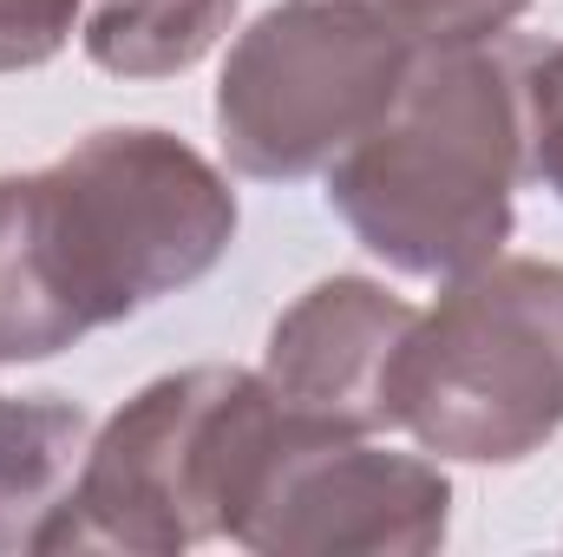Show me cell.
I'll use <instances>...</instances> for the list:
<instances>
[{"label":"cell","mask_w":563,"mask_h":557,"mask_svg":"<svg viewBox=\"0 0 563 557\" xmlns=\"http://www.w3.org/2000/svg\"><path fill=\"white\" fill-rule=\"evenodd\" d=\"M236 243L230 177L177 132L106 125L66 157L0 177V368L203 282Z\"/></svg>","instance_id":"obj_1"},{"label":"cell","mask_w":563,"mask_h":557,"mask_svg":"<svg viewBox=\"0 0 563 557\" xmlns=\"http://www.w3.org/2000/svg\"><path fill=\"white\" fill-rule=\"evenodd\" d=\"M538 46L498 33L413 53L394 106L347 144L328 177V210L394 276L452 282L505 256L518 223L525 73Z\"/></svg>","instance_id":"obj_2"},{"label":"cell","mask_w":563,"mask_h":557,"mask_svg":"<svg viewBox=\"0 0 563 557\" xmlns=\"http://www.w3.org/2000/svg\"><path fill=\"white\" fill-rule=\"evenodd\" d=\"M288 414L250 368H184L139 387L86 446L79 485L40 551L177 557L230 538Z\"/></svg>","instance_id":"obj_3"},{"label":"cell","mask_w":563,"mask_h":557,"mask_svg":"<svg viewBox=\"0 0 563 557\" xmlns=\"http://www.w3.org/2000/svg\"><path fill=\"white\" fill-rule=\"evenodd\" d=\"M400 433L465 466H518L558 439L563 263L492 256L445 282L400 354Z\"/></svg>","instance_id":"obj_4"},{"label":"cell","mask_w":563,"mask_h":557,"mask_svg":"<svg viewBox=\"0 0 563 557\" xmlns=\"http://www.w3.org/2000/svg\"><path fill=\"white\" fill-rule=\"evenodd\" d=\"M413 53L420 46L354 0H282L256 13L217 79V144L230 171L256 184L328 171L380 125Z\"/></svg>","instance_id":"obj_5"},{"label":"cell","mask_w":563,"mask_h":557,"mask_svg":"<svg viewBox=\"0 0 563 557\" xmlns=\"http://www.w3.org/2000/svg\"><path fill=\"white\" fill-rule=\"evenodd\" d=\"M452 532V479L426 452L374 433H321L288 419L230 525L256 557H426Z\"/></svg>","instance_id":"obj_6"},{"label":"cell","mask_w":563,"mask_h":557,"mask_svg":"<svg viewBox=\"0 0 563 557\" xmlns=\"http://www.w3.org/2000/svg\"><path fill=\"white\" fill-rule=\"evenodd\" d=\"M420 308L374 276H328L295 295L269 328L263 381L276 407L321 433H394L400 354Z\"/></svg>","instance_id":"obj_7"},{"label":"cell","mask_w":563,"mask_h":557,"mask_svg":"<svg viewBox=\"0 0 563 557\" xmlns=\"http://www.w3.org/2000/svg\"><path fill=\"white\" fill-rule=\"evenodd\" d=\"M92 433V414L66 394H0V557L46 545Z\"/></svg>","instance_id":"obj_8"},{"label":"cell","mask_w":563,"mask_h":557,"mask_svg":"<svg viewBox=\"0 0 563 557\" xmlns=\"http://www.w3.org/2000/svg\"><path fill=\"white\" fill-rule=\"evenodd\" d=\"M236 7L243 0H92L79 40L112 79H177L230 40Z\"/></svg>","instance_id":"obj_9"},{"label":"cell","mask_w":563,"mask_h":557,"mask_svg":"<svg viewBox=\"0 0 563 557\" xmlns=\"http://www.w3.org/2000/svg\"><path fill=\"white\" fill-rule=\"evenodd\" d=\"M374 20H387L407 46H472V40H498L511 33L531 0H354Z\"/></svg>","instance_id":"obj_10"},{"label":"cell","mask_w":563,"mask_h":557,"mask_svg":"<svg viewBox=\"0 0 563 557\" xmlns=\"http://www.w3.org/2000/svg\"><path fill=\"white\" fill-rule=\"evenodd\" d=\"M525 157L531 177L563 204V40L544 46L525 73Z\"/></svg>","instance_id":"obj_11"},{"label":"cell","mask_w":563,"mask_h":557,"mask_svg":"<svg viewBox=\"0 0 563 557\" xmlns=\"http://www.w3.org/2000/svg\"><path fill=\"white\" fill-rule=\"evenodd\" d=\"M86 0H0V73H33L66 53Z\"/></svg>","instance_id":"obj_12"}]
</instances>
